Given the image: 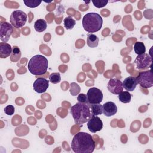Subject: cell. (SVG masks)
<instances>
[{"instance_id":"27","label":"cell","mask_w":153,"mask_h":153,"mask_svg":"<svg viewBox=\"0 0 153 153\" xmlns=\"http://www.w3.org/2000/svg\"><path fill=\"white\" fill-rule=\"evenodd\" d=\"M15 111V108L13 105H7L5 108H4V112L8 115H11L14 113Z\"/></svg>"},{"instance_id":"12","label":"cell","mask_w":153,"mask_h":153,"mask_svg":"<svg viewBox=\"0 0 153 153\" xmlns=\"http://www.w3.org/2000/svg\"><path fill=\"white\" fill-rule=\"evenodd\" d=\"M49 86V81L44 78H38L33 82L34 90L38 93H44Z\"/></svg>"},{"instance_id":"5","label":"cell","mask_w":153,"mask_h":153,"mask_svg":"<svg viewBox=\"0 0 153 153\" xmlns=\"http://www.w3.org/2000/svg\"><path fill=\"white\" fill-rule=\"evenodd\" d=\"M27 19V14L24 11L16 10L11 13L10 20L13 26L19 29L23 27L25 25Z\"/></svg>"},{"instance_id":"15","label":"cell","mask_w":153,"mask_h":153,"mask_svg":"<svg viewBox=\"0 0 153 153\" xmlns=\"http://www.w3.org/2000/svg\"><path fill=\"white\" fill-rule=\"evenodd\" d=\"M12 53L11 45L6 42L0 43V57L2 59L7 58L10 56Z\"/></svg>"},{"instance_id":"6","label":"cell","mask_w":153,"mask_h":153,"mask_svg":"<svg viewBox=\"0 0 153 153\" xmlns=\"http://www.w3.org/2000/svg\"><path fill=\"white\" fill-rule=\"evenodd\" d=\"M152 70H148L143 72H140L136 77L137 84H139L142 87L148 88H151L153 85V78H152Z\"/></svg>"},{"instance_id":"21","label":"cell","mask_w":153,"mask_h":153,"mask_svg":"<svg viewBox=\"0 0 153 153\" xmlns=\"http://www.w3.org/2000/svg\"><path fill=\"white\" fill-rule=\"evenodd\" d=\"M90 107L93 115H101L103 113V106L100 103L90 104Z\"/></svg>"},{"instance_id":"7","label":"cell","mask_w":153,"mask_h":153,"mask_svg":"<svg viewBox=\"0 0 153 153\" xmlns=\"http://www.w3.org/2000/svg\"><path fill=\"white\" fill-rule=\"evenodd\" d=\"M152 62V60L151 56L146 53L137 55L134 60L136 68L137 69L140 70H144L151 68Z\"/></svg>"},{"instance_id":"2","label":"cell","mask_w":153,"mask_h":153,"mask_svg":"<svg viewBox=\"0 0 153 153\" xmlns=\"http://www.w3.org/2000/svg\"><path fill=\"white\" fill-rule=\"evenodd\" d=\"M71 113L77 124L87 122L93 115L90 104L81 102L75 103L71 108Z\"/></svg>"},{"instance_id":"22","label":"cell","mask_w":153,"mask_h":153,"mask_svg":"<svg viewBox=\"0 0 153 153\" xmlns=\"http://www.w3.org/2000/svg\"><path fill=\"white\" fill-rule=\"evenodd\" d=\"M63 23H64V26L66 29H72L75 25V20L74 19H73L72 17L68 16V17H66L64 19Z\"/></svg>"},{"instance_id":"16","label":"cell","mask_w":153,"mask_h":153,"mask_svg":"<svg viewBox=\"0 0 153 153\" xmlns=\"http://www.w3.org/2000/svg\"><path fill=\"white\" fill-rule=\"evenodd\" d=\"M99 38L98 37L93 33H90L87 36V44L89 47L94 48L98 45Z\"/></svg>"},{"instance_id":"18","label":"cell","mask_w":153,"mask_h":153,"mask_svg":"<svg viewBox=\"0 0 153 153\" xmlns=\"http://www.w3.org/2000/svg\"><path fill=\"white\" fill-rule=\"evenodd\" d=\"M21 57V52L20 48L14 45L12 48V53L10 56V59L13 62H17Z\"/></svg>"},{"instance_id":"1","label":"cell","mask_w":153,"mask_h":153,"mask_svg":"<svg viewBox=\"0 0 153 153\" xmlns=\"http://www.w3.org/2000/svg\"><path fill=\"white\" fill-rule=\"evenodd\" d=\"M95 146L93 137L85 132L76 133L71 143V148L75 153H91L94 150Z\"/></svg>"},{"instance_id":"19","label":"cell","mask_w":153,"mask_h":153,"mask_svg":"<svg viewBox=\"0 0 153 153\" xmlns=\"http://www.w3.org/2000/svg\"><path fill=\"white\" fill-rule=\"evenodd\" d=\"M131 94L127 91H122L118 94V99L120 101L124 103H129L131 100Z\"/></svg>"},{"instance_id":"26","label":"cell","mask_w":153,"mask_h":153,"mask_svg":"<svg viewBox=\"0 0 153 153\" xmlns=\"http://www.w3.org/2000/svg\"><path fill=\"white\" fill-rule=\"evenodd\" d=\"M92 2L94 5V6H95L97 8H102L105 7V5H107V4L108 3V1H105V0H102V1H92Z\"/></svg>"},{"instance_id":"3","label":"cell","mask_w":153,"mask_h":153,"mask_svg":"<svg viewBox=\"0 0 153 153\" xmlns=\"http://www.w3.org/2000/svg\"><path fill=\"white\" fill-rule=\"evenodd\" d=\"M103 24V19L100 14L96 13H88L82 19V26L84 30L89 33L99 31Z\"/></svg>"},{"instance_id":"17","label":"cell","mask_w":153,"mask_h":153,"mask_svg":"<svg viewBox=\"0 0 153 153\" xmlns=\"http://www.w3.org/2000/svg\"><path fill=\"white\" fill-rule=\"evenodd\" d=\"M47 26V22L44 19H38L34 23V27L36 32H42L44 31Z\"/></svg>"},{"instance_id":"20","label":"cell","mask_w":153,"mask_h":153,"mask_svg":"<svg viewBox=\"0 0 153 153\" xmlns=\"http://www.w3.org/2000/svg\"><path fill=\"white\" fill-rule=\"evenodd\" d=\"M134 50L137 55L145 53L146 48L145 44L142 42H136L134 45Z\"/></svg>"},{"instance_id":"24","label":"cell","mask_w":153,"mask_h":153,"mask_svg":"<svg viewBox=\"0 0 153 153\" xmlns=\"http://www.w3.org/2000/svg\"><path fill=\"white\" fill-rule=\"evenodd\" d=\"M41 1L38 0H23L24 4L28 7L35 8L38 7L41 3Z\"/></svg>"},{"instance_id":"4","label":"cell","mask_w":153,"mask_h":153,"mask_svg":"<svg viewBox=\"0 0 153 153\" xmlns=\"http://www.w3.org/2000/svg\"><path fill=\"white\" fill-rule=\"evenodd\" d=\"M48 62L46 57L42 55H35L32 57L28 63L29 72L35 75L44 74L48 69Z\"/></svg>"},{"instance_id":"9","label":"cell","mask_w":153,"mask_h":153,"mask_svg":"<svg viewBox=\"0 0 153 153\" xmlns=\"http://www.w3.org/2000/svg\"><path fill=\"white\" fill-rule=\"evenodd\" d=\"M13 32V27L8 22H4L0 25V38L4 42H7Z\"/></svg>"},{"instance_id":"13","label":"cell","mask_w":153,"mask_h":153,"mask_svg":"<svg viewBox=\"0 0 153 153\" xmlns=\"http://www.w3.org/2000/svg\"><path fill=\"white\" fill-rule=\"evenodd\" d=\"M103 113L106 117H111L117 112V106L112 102H108L103 105Z\"/></svg>"},{"instance_id":"28","label":"cell","mask_w":153,"mask_h":153,"mask_svg":"<svg viewBox=\"0 0 153 153\" xmlns=\"http://www.w3.org/2000/svg\"><path fill=\"white\" fill-rule=\"evenodd\" d=\"M77 100L79 102L81 103H89L87 99V96L86 94L84 93L79 94L77 97Z\"/></svg>"},{"instance_id":"23","label":"cell","mask_w":153,"mask_h":153,"mask_svg":"<svg viewBox=\"0 0 153 153\" xmlns=\"http://www.w3.org/2000/svg\"><path fill=\"white\" fill-rule=\"evenodd\" d=\"M49 80L53 84H57L61 81V76L59 73L53 72L49 75Z\"/></svg>"},{"instance_id":"25","label":"cell","mask_w":153,"mask_h":153,"mask_svg":"<svg viewBox=\"0 0 153 153\" xmlns=\"http://www.w3.org/2000/svg\"><path fill=\"white\" fill-rule=\"evenodd\" d=\"M80 88L75 82H72L70 85V93L72 96H76L79 93Z\"/></svg>"},{"instance_id":"8","label":"cell","mask_w":153,"mask_h":153,"mask_svg":"<svg viewBox=\"0 0 153 153\" xmlns=\"http://www.w3.org/2000/svg\"><path fill=\"white\" fill-rule=\"evenodd\" d=\"M87 96L90 104L100 103L103 100V93L102 91L96 87L90 88L87 93Z\"/></svg>"},{"instance_id":"11","label":"cell","mask_w":153,"mask_h":153,"mask_svg":"<svg viewBox=\"0 0 153 153\" xmlns=\"http://www.w3.org/2000/svg\"><path fill=\"white\" fill-rule=\"evenodd\" d=\"M108 90L114 94H119L123 90V82L115 78H111L109 79L107 84Z\"/></svg>"},{"instance_id":"10","label":"cell","mask_w":153,"mask_h":153,"mask_svg":"<svg viewBox=\"0 0 153 153\" xmlns=\"http://www.w3.org/2000/svg\"><path fill=\"white\" fill-rule=\"evenodd\" d=\"M87 127L90 131L94 133L102 129L103 122L97 115H92L87 121Z\"/></svg>"},{"instance_id":"14","label":"cell","mask_w":153,"mask_h":153,"mask_svg":"<svg viewBox=\"0 0 153 153\" xmlns=\"http://www.w3.org/2000/svg\"><path fill=\"white\" fill-rule=\"evenodd\" d=\"M137 84V82L136 78L132 76L125 78L123 82V88H124L127 91H133L135 89Z\"/></svg>"}]
</instances>
